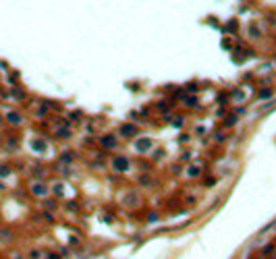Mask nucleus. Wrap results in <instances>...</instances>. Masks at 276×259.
I'll list each match as a JSON object with an SVG mask.
<instances>
[{
  "mask_svg": "<svg viewBox=\"0 0 276 259\" xmlns=\"http://www.w3.org/2000/svg\"><path fill=\"white\" fill-rule=\"evenodd\" d=\"M112 168L119 170V172L127 170V168H129V160H127V158H114V160H112Z\"/></svg>",
  "mask_w": 276,
  "mask_h": 259,
  "instance_id": "1",
  "label": "nucleus"
},
{
  "mask_svg": "<svg viewBox=\"0 0 276 259\" xmlns=\"http://www.w3.org/2000/svg\"><path fill=\"white\" fill-rule=\"evenodd\" d=\"M31 191H33L37 197H44L46 193H48V189H46V187H44L42 182H33V184H31Z\"/></svg>",
  "mask_w": 276,
  "mask_h": 259,
  "instance_id": "2",
  "label": "nucleus"
},
{
  "mask_svg": "<svg viewBox=\"0 0 276 259\" xmlns=\"http://www.w3.org/2000/svg\"><path fill=\"white\" fill-rule=\"evenodd\" d=\"M152 145H154L152 139H139V141H137V151H148Z\"/></svg>",
  "mask_w": 276,
  "mask_h": 259,
  "instance_id": "3",
  "label": "nucleus"
},
{
  "mask_svg": "<svg viewBox=\"0 0 276 259\" xmlns=\"http://www.w3.org/2000/svg\"><path fill=\"white\" fill-rule=\"evenodd\" d=\"M121 133H123L125 137H133V135L137 133V127H133V125H125V127L121 129Z\"/></svg>",
  "mask_w": 276,
  "mask_h": 259,
  "instance_id": "4",
  "label": "nucleus"
},
{
  "mask_svg": "<svg viewBox=\"0 0 276 259\" xmlns=\"http://www.w3.org/2000/svg\"><path fill=\"white\" fill-rule=\"evenodd\" d=\"M102 145H104V147H116V137L106 135V137L102 139Z\"/></svg>",
  "mask_w": 276,
  "mask_h": 259,
  "instance_id": "5",
  "label": "nucleus"
},
{
  "mask_svg": "<svg viewBox=\"0 0 276 259\" xmlns=\"http://www.w3.org/2000/svg\"><path fill=\"white\" fill-rule=\"evenodd\" d=\"M8 120H11L13 125H21V116H19L17 112H11V114H8Z\"/></svg>",
  "mask_w": 276,
  "mask_h": 259,
  "instance_id": "6",
  "label": "nucleus"
},
{
  "mask_svg": "<svg viewBox=\"0 0 276 259\" xmlns=\"http://www.w3.org/2000/svg\"><path fill=\"white\" fill-rule=\"evenodd\" d=\"M189 174H191V176H199V174H201V168H199V166H191V168H189Z\"/></svg>",
  "mask_w": 276,
  "mask_h": 259,
  "instance_id": "7",
  "label": "nucleus"
},
{
  "mask_svg": "<svg viewBox=\"0 0 276 259\" xmlns=\"http://www.w3.org/2000/svg\"><path fill=\"white\" fill-rule=\"evenodd\" d=\"M6 174H8V168L2 164V166H0V176H6Z\"/></svg>",
  "mask_w": 276,
  "mask_h": 259,
  "instance_id": "8",
  "label": "nucleus"
}]
</instances>
